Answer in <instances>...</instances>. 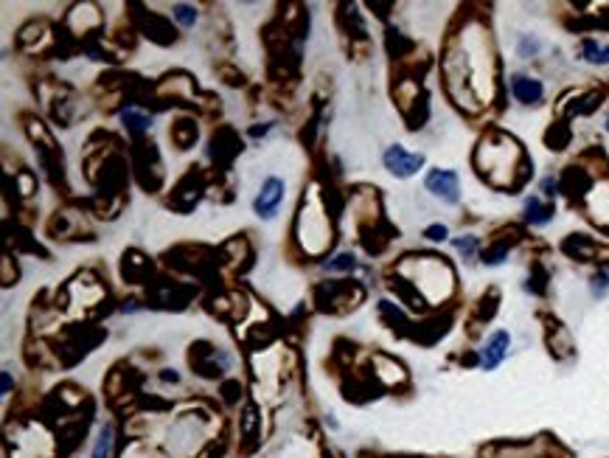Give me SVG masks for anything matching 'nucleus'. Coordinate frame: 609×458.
Masks as SVG:
<instances>
[{"mask_svg": "<svg viewBox=\"0 0 609 458\" xmlns=\"http://www.w3.org/2000/svg\"><path fill=\"white\" fill-rule=\"evenodd\" d=\"M520 158H522L520 144L514 138H508V135L494 132L480 144V149L475 155V163H477V172L489 178V183L500 186V172H508V178H511L517 172L514 166H517Z\"/></svg>", "mask_w": 609, "mask_h": 458, "instance_id": "obj_1", "label": "nucleus"}, {"mask_svg": "<svg viewBox=\"0 0 609 458\" xmlns=\"http://www.w3.org/2000/svg\"><path fill=\"white\" fill-rule=\"evenodd\" d=\"M424 186H427V192H429L432 197H438V200H444V203H449V206H455V203L460 200L458 175L449 172V169H432V172H427Z\"/></svg>", "mask_w": 609, "mask_h": 458, "instance_id": "obj_2", "label": "nucleus"}, {"mask_svg": "<svg viewBox=\"0 0 609 458\" xmlns=\"http://www.w3.org/2000/svg\"><path fill=\"white\" fill-rule=\"evenodd\" d=\"M382 161H385V169L391 175H396V178H413L424 166V155H413V152H407L405 147H399V144L391 147Z\"/></svg>", "mask_w": 609, "mask_h": 458, "instance_id": "obj_3", "label": "nucleus"}, {"mask_svg": "<svg viewBox=\"0 0 609 458\" xmlns=\"http://www.w3.org/2000/svg\"><path fill=\"white\" fill-rule=\"evenodd\" d=\"M284 192H287V186H284L281 178H267L264 186H261V192H258V197H256V203H253L256 214L264 217V220L275 217V211H278V206L284 200Z\"/></svg>", "mask_w": 609, "mask_h": 458, "instance_id": "obj_4", "label": "nucleus"}, {"mask_svg": "<svg viewBox=\"0 0 609 458\" xmlns=\"http://www.w3.org/2000/svg\"><path fill=\"white\" fill-rule=\"evenodd\" d=\"M508 346H511V338H508V332L497 329V332H494V335L486 340V346H483V352H480V366H483L486 371L497 369V366L506 360V354H508Z\"/></svg>", "mask_w": 609, "mask_h": 458, "instance_id": "obj_5", "label": "nucleus"}, {"mask_svg": "<svg viewBox=\"0 0 609 458\" xmlns=\"http://www.w3.org/2000/svg\"><path fill=\"white\" fill-rule=\"evenodd\" d=\"M511 93L520 104H539L542 101V82L531 76H511Z\"/></svg>", "mask_w": 609, "mask_h": 458, "instance_id": "obj_6", "label": "nucleus"}, {"mask_svg": "<svg viewBox=\"0 0 609 458\" xmlns=\"http://www.w3.org/2000/svg\"><path fill=\"white\" fill-rule=\"evenodd\" d=\"M579 54H582V59L590 62V65H609V45H601V42L593 39V37L582 39Z\"/></svg>", "mask_w": 609, "mask_h": 458, "instance_id": "obj_7", "label": "nucleus"}, {"mask_svg": "<svg viewBox=\"0 0 609 458\" xmlns=\"http://www.w3.org/2000/svg\"><path fill=\"white\" fill-rule=\"evenodd\" d=\"M525 220L531 225H548L553 220V206L542 203L539 197H531V200H525Z\"/></svg>", "mask_w": 609, "mask_h": 458, "instance_id": "obj_8", "label": "nucleus"}, {"mask_svg": "<svg viewBox=\"0 0 609 458\" xmlns=\"http://www.w3.org/2000/svg\"><path fill=\"white\" fill-rule=\"evenodd\" d=\"M565 253H570V256L579 259V261H587V259L596 253V242L587 239V236H582V233H573V236L565 242Z\"/></svg>", "mask_w": 609, "mask_h": 458, "instance_id": "obj_9", "label": "nucleus"}, {"mask_svg": "<svg viewBox=\"0 0 609 458\" xmlns=\"http://www.w3.org/2000/svg\"><path fill=\"white\" fill-rule=\"evenodd\" d=\"M121 121H124V127H127L130 135H144L149 130V124H152L149 116H144L141 110H132V107L121 113Z\"/></svg>", "mask_w": 609, "mask_h": 458, "instance_id": "obj_10", "label": "nucleus"}, {"mask_svg": "<svg viewBox=\"0 0 609 458\" xmlns=\"http://www.w3.org/2000/svg\"><path fill=\"white\" fill-rule=\"evenodd\" d=\"M329 273H351L354 267H357V259L351 256V253H340V256H334V259H329L326 264H323Z\"/></svg>", "mask_w": 609, "mask_h": 458, "instance_id": "obj_11", "label": "nucleus"}, {"mask_svg": "<svg viewBox=\"0 0 609 458\" xmlns=\"http://www.w3.org/2000/svg\"><path fill=\"white\" fill-rule=\"evenodd\" d=\"M110 447H113V428L104 425L101 433H99V442H96V450H93V458H110Z\"/></svg>", "mask_w": 609, "mask_h": 458, "instance_id": "obj_12", "label": "nucleus"}, {"mask_svg": "<svg viewBox=\"0 0 609 458\" xmlns=\"http://www.w3.org/2000/svg\"><path fill=\"white\" fill-rule=\"evenodd\" d=\"M452 245H455V250H458L463 259H472V256L477 253V247H480L477 236H458V239H452Z\"/></svg>", "mask_w": 609, "mask_h": 458, "instance_id": "obj_13", "label": "nucleus"}, {"mask_svg": "<svg viewBox=\"0 0 609 458\" xmlns=\"http://www.w3.org/2000/svg\"><path fill=\"white\" fill-rule=\"evenodd\" d=\"M256 425H258L256 408H253V405H247V408L241 411V436H244V439H253V433H256Z\"/></svg>", "mask_w": 609, "mask_h": 458, "instance_id": "obj_14", "label": "nucleus"}, {"mask_svg": "<svg viewBox=\"0 0 609 458\" xmlns=\"http://www.w3.org/2000/svg\"><path fill=\"white\" fill-rule=\"evenodd\" d=\"M590 290H593V295L596 298H604L609 292V270H598L596 276H593V281H590Z\"/></svg>", "mask_w": 609, "mask_h": 458, "instance_id": "obj_15", "label": "nucleus"}, {"mask_svg": "<svg viewBox=\"0 0 609 458\" xmlns=\"http://www.w3.org/2000/svg\"><path fill=\"white\" fill-rule=\"evenodd\" d=\"M172 11H175L177 23H180V25H186V28L197 23V11H194V6H183V3H180V6H175Z\"/></svg>", "mask_w": 609, "mask_h": 458, "instance_id": "obj_16", "label": "nucleus"}, {"mask_svg": "<svg viewBox=\"0 0 609 458\" xmlns=\"http://www.w3.org/2000/svg\"><path fill=\"white\" fill-rule=\"evenodd\" d=\"M536 51H539V39L536 37H522L520 39V56H536Z\"/></svg>", "mask_w": 609, "mask_h": 458, "instance_id": "obj_17", "label": "nucleus"}, {"mask_svg": "<svg viewBox=\"0 0 609 458\" xmlns=\"http://www.w3.org/2000/svg\"><path fill=\"white\" fill-rule=\"evenodd\" d=\"M424 236L429 242H444L449 236V230H446V225H429V228H424Z\"/></svg>", "mask_w": 609, "mask_h": 458, "instance_id": "obj_18", "label": "nucleus"}, {"mask_svg": "<svg viewBox=\"0 0 609 458\" xmlns=\"http://www.w3.org/2000/svg\"><path fill=\"white\" fill-rule=\"evenodd\" d=\"M542 192H545V197H556V194H559V180L545 178V180H542Z\"/></svg>", "mask_w": 609, "mask_h": 458, "instance_id": "obj_19", "label": "nucleus"}, {"mask_svg": "<svg viewBox=\"0 0 609 458\" xmlns=\"http://www.w3.org/2000/svg\"><path fill=\"white\" fill-rule=\"evenodd\" d=\"M3 394H11V377H8V371H3Z\"/></svg>", "mask_w": 609, "mask_h": 458, "instance_id": "obj_20", "label": "nucleus"}, {"mask_svg": "<svg viewBox=\"0 0 609 458\" xmlns=\"http://www.w3.org/2000/svg\"><path fill=\"white\" fill-rule=\"evenodd\" d=\"M607 130H609V118H607Z\"/></svg>", "mask_w": 609, "mask_h": 458, "instance_id": "obj_21", "label": "nucleus"}]
</instances>
